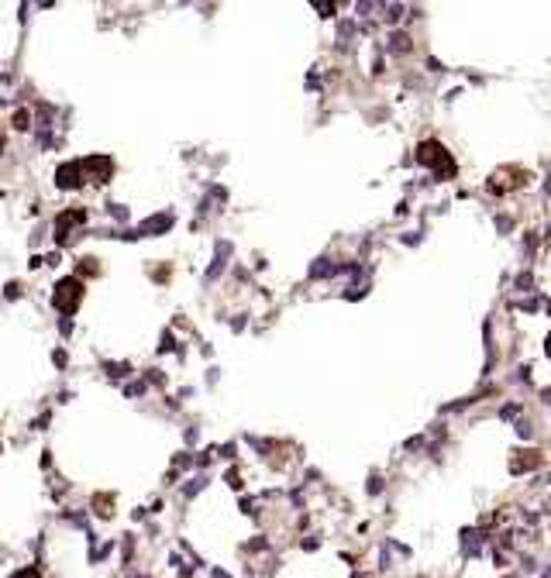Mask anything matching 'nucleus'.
<instances>
[{
  "label": "nucleus",
  "mask_w": 551,
  "mask_h": 578,
  "mask_svg": "<svg viewBox=\"0 0 551 578\" xmlns=\"http://www.w3.org/2000/svg\"><path fill=\"white\" fill-rule=\"evenodd\" d=\"M417 162L427 165L437 179L455 176V159H451V152H448L441 141H420V145H417Z\"/></svg>",
  "instance_id": "f257e3e1"
},
{
  "label": "nucleus",
  "mask_w": 551,
  "mask_h": 578,
  "mask_svg": "<svg viewBox=\"0 0 551 578\" xmlns=\"http://www.w3.org/2000/svg\"><path fill=\"white\" fill-rule=\"evenodd\" d=\"M80 296H83V283H80V279H62V283L56 286V306L62 310V313H72L76 303H80Z\"/></svg>",
  "instance_id": "f03ea898"
},
{
  "label": "nucleus",
  "mask_w": 551,
  "mask_h": 578,
  "mask_svg": "<svg viewBox=\"0 0 551 578\" xmlns=\"http://www.w3.org/2000/svg\"><path fill=\"white\" fill-rule=\"evenodd\" d=\"M541 465V451H517V458H510V472H527V468Z\"/></svg>",
  "instance_id": "7ed1b4c3"
},
{
  "label": "nucleus",
  "mask_w": 551,
  "mask_h": 578,
  "mask_svg": "<svg viewBox=\"0 0 551 578\" xmlns=\"http://www.w3.org/2000/svg\"><path fill=\"white\" fill-rule=\"evenodd\" d=\"M390 42H393V52H410V38H407V34H403V31H393V38H390Z\"/></svg>",
  "instance_id": "20e7f679"
},
{
  "label": "nucleus",
  "mask_w": 551,
  "mask_h": 578,
  "mask_svg": "<svg viewBox=\"0 0 551 578\" xmlns=\"http://www.w3.org/2000/svg\"><path fill=\"white\" fill-rule=\"evenodd\" d=\"M331 272H334V269L327 265V258H321L317 265H314V269H310V275H314V279H317V275H331Z\"/></svg>",
  "instance_id": "39448f33"
},
{
  "label": "nucleus",
  "mask_w": 551,
  "mask_h": 578,
  "mask_svg": "<svg viewBox=\"0 0 551 578\" xmlns=\"http://www.w3.org/2000/svg\"><path fill=\"white\" fill-rule=\"evenodd\" d=\"M503 420H510V417H517V406H503V413H500Z\"/></svg>",
  "instance_id": "423d86ee"
},
{
  "label": "nucleus",
  "mask_w": 551,
  "mask_h": 578,
  "mask_svg": "<svg viewBox=\"0 0 551 578\" xmlns=\"http://www.w3.org/2000/svg\"><path fill=\"white\" fill-rule=\"evenodd\" d=\"M17 578H38V575H34V571H21V575H17Z\"/></svg>",
  "instance_id": "0eeeda50"
},
{
  "label": "nucleus",
  "mask_w": 551,
  "mask_h": 578,
  "mask_svg": "<svg viewBox=\"0 0 551 578\" xmlns=\"http://www.w3.org/2000/svg\"><path fill=\"white\" fill-rule=\"evenodd\" d=\"M548 355H551V334H548Z\"/></svg>",
  "instance_id": "6e6552de"
}]
</instances>
